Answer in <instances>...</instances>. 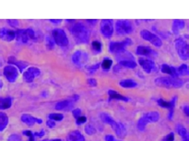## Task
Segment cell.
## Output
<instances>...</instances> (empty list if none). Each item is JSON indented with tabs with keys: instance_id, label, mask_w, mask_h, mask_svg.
Wrapping results in <instances>:
<instances>
[{
	"instance_id": "6da1fadb",
	"label": "cell",
	"mask_w": 189,
	"mask_h": 141,
	"mask_svg": "<svg viewBox=\"0 0 189 141\" xmlns=\"http://www.w3.org/2000/svg\"><path fill=\"white\" fill-rule=\"evenodd\" d=\"M70 31L78 44H87L90 40V32L82 23H75L70 28Z\"/></svg>"
},
{
	"instance_id": "7a4b0ae2",
	"label": "cell",
	"mask_w": 189,
	"mask_h": 141,
	"mask_svg": "<svg viewBox=\"0 0 189 141\" xmlns=\"http://www.w3.org/2000/svg\"><path fill=\"white\" fill-rule=\"evenodd\" d=\"M99 118H100V119H101L104 123L111 125L112 128H113V130H114V131L116 132V134L117 135V136H120V137L125 136V135H126V128H125V126H124L122 123L116 122L111 116L108 115L107 113H101V114L99 115Z\"/></svg>"
},
{
	"instance_id": "3957f363",
	"label": "cell",
	"mask_w": 189,
	"mask_h": 141,
	"mask_svg": "<svg viewBox=\"0 0 189 141\" xmlns=\"http://www.w3.org/2000/svg\"><path fill=\"white\" fill-rule=\"evenodd\" d=\"M155 84L160 87L165 88H180L183 85V80L179 78H172V77H160L157 78L154 81Z\"/></svg>"
},
{
	"instance_id": "277c9868",
	"label": "cell",
	"mask_w": 189,
	"mask_h": 141,
	"mask_svg": "<svg viewBox=\"0 0 189 141\" xmlns=\"http://www.w3.org/2000/svg\"><path fill=\"white\" fill-rule=\"evenodd\" d=\"M160 119V115L158 112H149L147 114H145L143 117H141L137 122V128L139 131L143 132L146 129V126L149 123H154L157 122Z\"/></svg>"
},
{
	"instance_id": "5b68a950",
	"label": "cell",
	"mask_w": 189,
	"mask_h": 141,
	"mask_svg": "<svg viewBox=\"0 0 189 141\" xmlns=\"http://www.w3.org/2000/svg\"><path fill=\"white\" fill-rule=\"evenodd\" d=\"M15 36L18 42L22 44H27L29 40H35L36 35L32 28H22V29H17L15 31Z\"/></svg>"
},
{
	"instance_id": "8992f818",
	"label": "cell",
	"mask_w": 189,
	"mask_h": 141,
	"mask_svg": "<svg viewBox=\"0 0 189 141\" xmlns=\"http://www.w3.org/2000/svg\"><path fill=\"white\" fill-rule=\"evenodd\" d=\"M52 38L54 40V43L64 48V46H67L69 44V40L67 38V35L65 33V31L61 28H55L52 31Z\"/></svg>"
},
{
	"instance_id": "52a82bcc",
	"label": "cell",
	"mask_w": 189,
	"mask_h": 141,
	"mask_svg": "<svg viewBox=\"0 0 189 141\" xmlns=\"http://www.w3.org/2000/svg\"><path fill=\"white\" fill-rule=\"evenodd\" d=\"M175 49L182 60L186 61L189 59V45L184 40L181 38L177 39L175 41Z\"/></svg>"
},
{
	"instance_id": "ba28073f",
	"label": "cell",
	"mask_w": 189,
	"mask_h": 141,
	"mask_svg": "<svg viewBox=\"0 0 189 141\" xmlns=\"http://www.w3.org/2000/svg\"><path fill=\"white\" fill-rule=\"evenodd\" d=\"M116 30L120 35L129 34L133 31V26L129 20H118L116 23Z\"/></svg>"
},
{
	"instance_id": "9c48e42d",
	"label": "cell",
	"mask_w": 189,
	"mask_h": 141,
	"mask_svg": "<svg viewBox=\"0 0 189 141\" xmlns=\"http://www.w3.org/2000/svg\"><path fill=\"white\" fill-rule=\"evenodd\" d=\"M140 34H141V37L143 38L144 40L151 43L153 45L157 46V48H160V46L162 45V40L156 34L150 32V31H149L147 29H143L140 32Z\"/></svg>"
},
{
	"instance_id": "30bf717a",
	"label": "cell",
	"mask_w": 189,
	"mask_h": 141,
	"mask_svg": "<svg viewBox=\"0 0 189 141\" xmlns=\"http://www.w3.org/2000/svg\"><path fill=\"white\" fill-rule=\"evenodd\" d=\"M3 74L5 76L6 79L10 82V83H14L16 81V79L18 78V75H19V71L17 69L16 66H7L4 67V71H3Z\"/></svg>"
},
{
	"instance_id": "8fae6325",
	"label": "cell",
	"mask_w": 189,
	"mask_h": 141,
	"mask_svg": "<svg viewBox=\"0 0 189 141\" xmlns=\"http://www.w3.org/2000/svg\"><path fill=\"white\" fill-rule=\"evenodd\" d=\"M72 62H74L75 65L78 66H82L83 65H85L86 62H88L89 56L85 51L82 50H77L73 55H72Z\"/></svg>"
},
{
	"instance_id": "7c38bea8",
	"label": "cell",
	"mask_w": 189,
	"mask_h": 141,
	"mask_svg": "<svg viewBox=\"0 0 189 141\" xmlns=\"http://www.w3.org/2000/svg\"><path fill=\"white\" fill-rule=\"evenodd\" d=\"M100 31H101V33L103 34L104 37H106V38L112 37V35L114 33L113 21L112 20H108V19L102 20L101 24H100Z\"/></svg>"
},
{
	"instance_id": "4fadbf2b",
	"label": "cell",
	"mask_w": 189,
	"mask_h": 141,
	"mask_svg": "<svg viewBox=\"0 0 189 141\" xmlns=\"http://www.w3.org/2000/svg\"><path fill=\"white\" fill-rule=\"evenodd\" d=\"M41 74V70L35 66H30L28 67L23 75V79L26 83H32L34 79H36L37 77H39Z\"/></svg>"
},
{
	"instance_id": "5bb4252c",
	"label": "cell",
	"mask_w": 189,
	"mask_h": 141,
	"mask_svg": "<svg viewBox=\"0 0 189 141\" xmlns=\"http://www.w3.org/2000/svg\"><path fill=\"white\" fill-rule=\"evenodd\" d=\"M131 44H132V41L130 39H126L122 42H112L109 44V50L112 53H116V52L118 53L124 50L126 46Z\"/></svg>"
},
{
	"instance_id": "9a60e30c",
	"label": "cell",
	"mask_w": 189,
	"mask_h": 141,
	"mask_svg": "<svg viewBox=\"0 0 189 141\" xmlns=\"http://www.w3.org/2000/svg\"><path fill=\"white\" fill-rule=\"evenodd\" d=\"M138 62H139V65L142 66V68H143V70L146 73H151L152 71H156L157 70L155 62L151 59L139 58L138 59Z\"/></svg>"
},
{
	"instance_id": "2e32d148",
	"label": "cell",
	"mask_w": 189,
	"mask_h": 141,
	"mask_svg": "<svg viewBox=\"0 0 189 141\" xmlns=\"http://www.w3.org/2000/svg\"><path fill=\"white\" fill-rule=\"evenodd\" d=\"M15 38H16V36H15V31L9 29L7 28H0V39L1 40L6 42H11Z\"/></svg>"
},
{
	"instance_id": "e0dca14e",
	"label": "cell",
	"mask_w": 189,
	"mask_h": 141,
	"mask_svg": "<svg viewBox=\"0 0 189 141\" xmlns=\"http://www.w3.org/2000/svg\"><path fill=\"white\" fill-rule=\"evenodd\" d=\"M175 101H176V97L173 98L171 101H166L163 99H159L158 100H157L159 106H161L163 108L169 109V115H168V118L169 119H171L172 116H173V110H174V107H175Z\"/></svg>"
},
{
	"instance_id": "ac0fdd59",
	"label": "cell",
	"mask_w": 189,
	"mask_h": 141,
	"mask_svg": "<svg viewBox=\"0 0 189 141\" xmlns=\"http://www.w3.org/2000/svg\"><path fill=\"white\" fill-rule=\"evenodd\" d=\"M74 106V100H61L56 103L55 109L58 111L61 110H70Z\"/></svg>"
},
{
	"instance_id": "d6986e66",
	"label": "cell",
	"mask_w": 189,
	"mask_h": 141,
	"mask_svg": "<svg viewBox=\"0 0 189 141\" xmlns=\"http://www.w3.org/2000/svg\"><path fill=\"white\" fill-rule=\"evenodd\" d=\"M136 53L138 55H143V56H148V57H150V56L154 57L157 55V53L153 49H151L149 46H143V45L138 46L136 49Z\"/></svg>"
},
{
	"instance_id": "ffe728a7",
	"label": "cell",
	"mask_w": 189,
	"mask_h": 141,
	"mask_svg": "<svg viewBox=\"0 0 189 141\" xmlns=\"http://www.w3.org/2000/svg\"><path fill=\"white\" fill-rule=\"evenodd\" d=\"M21 120H22L25 124L30 125V126H31V125L35 124V123H38V124H42V123H43V119L34 118V117L29 116V115H26V114L21 117Z\"/></svg>"
},
{
	"instance_id": "44dd1931",
	"label": "cell",
	"mask_w": 189,
	"mask_h": 141,
	"mask_svg": "<svg viewBox=\"0 0 189 141\" xmlns=\"http://www.w3.org/2000/svg\"><path fill=\"white\" fill-rule=\"evenodd\" d=\"M161 71L165 74L170 75V77H172V78H178L177 68L174 66H168L166 64H164L161 66Z\"/></svg>"
},
{
	"instance_id": "7402d4cb",
	"label": "cell",
	"mask_w": 189,
	"mask_h": 141,
	"mask_svg": "<svg viewBox=\"0 0 189 141\" xmlns=\"http://www.w3.org/2000/svg\"><path fill=\"white\" fill-rule=\"evenodd\" d=\"M8 62H9V64H10L11 66H16V67H18L19 68V71L20 72H23V70L27 67V62H22V61H19V60H17V59H15L14 57H10L9 58V60H8Z\"/></svg>"
},
{
	"instance_id": "603a6c76",
	"label": "cell",
	"mask_w": 189,
	"mask_h": 141,
	"mask_svg": "<svg viewBox=\"0 0 189 141\" xmlns=\"http://www.w3.org/2000/svg\"><path fill=\"white\" fill-rule=\"evenodd\" d=\"M66 141H85V138L81 132L73 131L67 135Z\"/></svg>"
},
{
	"instance_id": "cb8c5ba5",
	"label": "cell",
	"mask_w": 189,
	"mask_h": 141,
	"mask_svg": "<svg viewBox=\"0 0 189 141\" xmlns=\"http://www.w3.org/2000/svg\"><path fill=\"white\" fill-rule=\"evenodd\" d=\"M176 132L181 136L183 141H189V133L187 132V130L183 126V125H181V124L177 125V126H176Z\"/></svg>"
},
{
	"instance_id": "d4e9b609",
	"label": "cell",
	"mask_w": 189,
	"mask_h": 141,
	"mask_svg": "<svg viewBox=\"0 0 189 141\" xmlns=\"http://www.w3.org/2000/svg\"><path fill=\"white\" fill-rule=\"evenodd\" d=\"M116 59L121 62V61H134V57L132 53H130L129 51L126 50H122L120 52H118V54L116 55Z\"/></svg>"
},
{
	"instance_id": "484cf974",
	"label": "cell",
	"mask_w": 189,
	"mask_h": 141,
	"mask_svg": "<svg viewBox=\"0 0 189 141\" xmlns=\"http://www.w3.org/2000/svg\"><path fill=\"white\" fill-rule=\"evenodd\" d=\"M108 95L110 97L111 100H122V101H129V99L127 97H124L120 94H118L116 91L113 90V89H110L108 91Z\"/></svg>"
},
{
	"instance_id": "4316f807",
	"label": "cell",
	"mask_w": 189,
	"mask_h": 141,
	"mask_svg": "<svg viewBox=\"0 0 189 141\" xmlns=\"http://www.w3.org/2000/svg\"><path fill=\"white\" fill-rule=\"evenodd\" d=\"M119 85L122 88H134L137 86V82L132 79H125L119 82Z\"/></svg>"
},
{
	"instance_id": "83f0119b",
	"label": "cell",
	"mask_w": 189,
	"mask_h": 141,
	"mask_svg": "<svg viewBox=\"0 0 189 141\" xmlns=\"http://www.w3.org/2000/svg\"><path fill=\"white\" fill-rule=\"evenodd\" d=\"M12 99L10 97L7 98H0V109L5 110V109H9L11 106Z\"/></svg>"
},
{
	"instance_id": "f1b7e54d",
	"label": "cell",
	"mask_w": 189,
	"mask_h": 141,
	"mask_svg": "<svg viewBox=\"0 0 189 141\" xmlns=\"http://www.w3.org/2000/svg\"><path fill=\"white\" fill-rule=\"evenodd\" d=\"M9 122V118L5 113L0 112V132L4 131Z\"/></svg>"
},
{
	"instance_id": "f546056e",
	"label": "cell",
	"mask_w": 189,
	"mask_h": 141,
	"mask_svg": "<svg viewBox=\"0 0 189 141\" xmlns=\"http://www.w3.org/2000/svg\"><path fill=\"white\" fill-rule=\"evenodd\" d=\"M184 26H185L184 21H183V20H174V21H173V27H172L173 32L177 33L179 30H181V29H183L184 28Z\"/></svg>"
},
{
	"instance_id": "4dcf8cb0",
	"label": "cell",
	"mask_w": 189,
	"mask_h": 141,
	"mask_svg": "<svg viewBox=\"0 0 189 141\" xmlns=\"http://www.w3.org/2000/svg\"><path fill=\"white\" fill-rule=\"evenodd\" d=\"M178 76H189V66L185 64L181 65L177 68Z\"/></svg>"
},
{
	"instance_id": "1f68e13d",
	"label": "cell",
	"mask_w": 189,
	"mask_h": 141,
	"mask_svg": "<svg viewBox=\"0 0 189 141\" xmlns=\"http://www.w3.org/2000/svg\"><path fill=\"white\" fill-rule=\"evenodd\" d=\"M119 66L130 68V69H133L136 67L137 65L134 61H121V62H119Z\"/></svg>"
},
{
	"instance_id": "d6a6232c",
	"label": "cell",
	"mask_w": 189,
	"mask_h": 141,
	"mask_svg": "<svg viewBox=\"0 0 189 141\" xmlns=\"http://www.w3.org/2000/svg\"><path fill=\"white\" fill-rule=\"evenodd\" d=\"M112 65H113V60L110 59V58H105V59L103 60V62H102V64H101L102 67H103L105 70H108V69L111 68Z\"/></svg>"
},
{
	"instance_id": "836d02e7",
	"label": "cell",
	"mask_w": 189,
	"mask_h": 141,
	"mask_svg": "<svg viewBox=\"0 0 189 141\" xmlns=\"http://www.w3.org/2000/svg\"><path fill=\"white\" fill-rule=\"evenodd\" d=\"M48 118L50 120H53V121H61V120H62V118H64V115L54 113V114H50L48 116Z\"/></svg>"
},
{
	"instance_id": "e575fe53",
	"label": "cell",
	"mask_w": 189,
	"mask_h": 141,
	"mask_svg": "<svg viewBox=\"0 0 189 141\" xmlns=\"http://www.w3.org/2000/svg\"><path fill=\"white\" fill-rule=\"evenodd\" d=\"M92 48L94 51H97V52H100L101 49H102V45L100 42L99 41H94L92 43Z\"/></svg>"
},
{
	"instance_id": "d590c367",
	"label": "cell",
	"mask_w": 189,
	"mask_h": 141,
	"mask_svg": "<svg viewBox=\"0 0 189 141\" xmlns=\"http://www.w3.org/2000/svg\"><path fill=\"white\" fill-rule=\"evenodd\" d=\"M84 131L88 135H93L94 134H96V129H94V127L92 126L91 124L87 125V126L84 128Z\"/></svg>"
},
{
	"instance_id": "8d00e7d4",
	"label": "cell",
	"mask_w": 189,
	"mask_h": 141,
	"mask_svg": "<svg viewBox=\"0 0 189 141\" xmlns=\"http://www.w3.org/2000/svg\"><path fill=\"white\" fill-rule=\"evenodd\" d=\"M52 39L48 36L46 37V45H47V48H48L49 49H52L54 48V43L52 42Z\"/></svg>"
},
{
	"instance_id": "74e56055",
	"label": "cell",
	"mask_w": 189,
	"mask_h": 141,
	"mask_svg": "<svg viewBox=\"0 0 189 141\" xmlns=\"http://www.w3.org/2000/svg\"><path fill=\"white\" fill-rule=\"evenodd\" d=\"M72 113H73V116H74V118H75L76 119H78V118L81 117V114H82V110H81V109H74V110L72 111Z\"/></svg>"
},
{
	"instance_id": "f35d334b",
	"label": "cell",
	"mask_w": 189,
	"mask_h": 141,
	"mask_svg": "<svg viewBox=\"0 0 189 141\" xmlns=\"http://www.w3.org/2000/svg\"><path fill=\"white\" fill-rule=\"evenodd\" d=\"M23 134H24V135H27V136H28V138H29L28 141H35V140H34L33 133H31L30 131H24Z\"/></svg>"
},
{
	"instance_id": "ab89813d",
	"label": "cell",
	"mask_w": 189,
	"mask_h": 141,
	"mask_svg": "<svg viewBox=\"0 0 189 141\" xmlns=\"http://www.w3.org/2000/svg\"><path fill=\"white\" fill-rule=\"evenodd\" d=\"M8 140H9V141H22L21 137H20L19 135H10V136L8 138Z\"/></svg>"
},
{
	"instance_id": "60d3db41",
	"label": "cell",
	"mask_w": 189,
	"mask_h": 141,
	"mask_svg": "<svg viewBox=\"0 0 189 141\" xmlns=\"http://www.w3.org/2000/svg\"><path fill=\"white\" fill-rule=\"evenodd\" d=\"M87 83H88L90 86H96V85L98 84L97 80H96V79H93V78H90V79L87 80Z\"/></svg>"
},
{
	"instance_id": "b9f144b4",
	"label": "cell",
	"mask_w": 189,
	"mask_h": 141,
	"mask_svg": "<svg viewBox=\"0 0 189 141\" xmlns=\"http://www.w3.org/2000/svg\"><path fill=\"white\" fill-rule=\"evenodd\" d=\"M173 140H174V134H173V133L168 134V135L163 139V141H173Z\"/></svg>"
},
{
	"instance_id": "7bdbcfd3",
	"label": "cell",
	"mask_w": 189,
	"mask_h": 141,
	"mask_svg": "<svg viewBox=\"0 0 189 141\" xmlns=\"http://www.w3.org/2000/svg\"><path fill=\"white\" fill-rule=\"evenodd\" d=\"M86 120H87V118H86L85 117H80V118L77 119V124H78V125H81V124L84 123Z\"/></svg>"
},
{
	"instance_id": "ee69618b",
	"label": "cell",
	"mask_w": 189,
	"mask_h": 141,
	"mask_svg": "<svg viewBox=\"0 0 189 141\" xmlns=\"http://www.w3.org/2000/svg\"><path fill=\"white\" fill-rule=\"evenodd\" d=\"M105 140H106V141H119V140H116V139L115 138V136L112 135H107L105 136Z\"/></svg>"
},
{
	"instance_id": "f6af8a7d",
	"label": "cell",
	"mask_w": 189,
	"mask_h": 141,
	"mask_svg": "<svg viewBox=\"0 0 189 141\" xmlns=\"http://www.w3.org/2000/svg\"><path fill=\"white\" fill-rule=\"evenodd\" d=\"M100 66V64H97L96 66H90V67H88V70L91 72V73H94V71H96L98 68H99V66Z\"/></svg>"
},
{
	"instance_id": "bcb514c9",
	"label": "cell",
	"mask_w": 189,
	"mask_h": 141,
	"mask_svg": "<svg viewBox=\"0 0 189 141\" xmlns=\"http://www.w3.org/2000/svg\"><path fill=\"white\" fill-rule=\"evenodd\" d=\"M7 22L12 27H17L19 25V22L17 20H7Z\"/></svg>"
},
{
	"instance_id": "7dc6e473",
	"label": "cell",
	"mask_w": 189,
	"mask_h": 141,
	"mask_svg": "<svg viewBox=\"0 0 189 141\" xmlns=\"http://www.w3.org/2000/svg\"><path fill=\"white\" fill-rule=\"evenodd\" d=\"M46 125L47 126H48L49 128H54L55 127V121H53V120H47V122H46Z\"/></svg>"
},
{
	"instance_id": "c3c4849f",
	"label": "cell",
	"mask_w": 189,
	"mask_h": 141,
	"mask_svg": "<svg viewBox=\"0 0 189 141\" xmlns=\"http://www.w3.org/2000/svg\"><path fill=\"white\" fill-rule=\"evenodd\" d=\"M183 113L189 117V106L188 105H184L183 108Z\"/></svg>"
},
{
	"instance_id": "681fc988",
	"label": "cell",
	"mask_w": 189,
	"mask_h": 141,
	"mask_svg": "<svg viewBox=\"0 0 189 141\" xmlns=\"http://www.w3.org/2000/svg\"><path fill=\"white\" fill-rule=\"evenodd\" d=\"M33 135H34V137H35V136H37V137H42V136L44 135V131H41V132H39V133H34Z\"/></svg>"
},
{
	"instance_id": "f907efd6",
	"label": "cell",
	"mask_w": 189,
	"mask_h": 141,
	"mask_svg": "<svg viewBox=\"0 0 189 141\" xmlns=\"http://www.w3.org/2000/svg\"><path fill=\"white\" fill-rule=\"evenodd\" d=\"M51 23H53V24H61V20H49Z\"/></svg>"
},
{
	"instance_id": "816d5d0a",
	"label": "cell",
	"mask_w": 189,
	"mask_h": 141,
	"mask_svg": "<svg viewBox=\"0 0 189 141\" xmlns=\"http://www.w3.org/2000/svg\"><path fill=\"white\" fill-rule=\"evenodd\" d=\"M43 141H62V140H61V139H57V138H56V139H50V140H49V139H46V140H43Z\"/></svg>"
},
{
	"instance_id": "f5cc1de1",
	"label": "cell",
	"mask_w": 189,
	"mask_h": 141,
	"mask_svg": "<svg viewBox=\"0 0 189 141\" xmlns=\"http://www.w3.org/2000/svg\"><path fill=\"white\" fill-rule=\"evenodd\" d=\"M2 86H3V83H2V81H1V80H0V89L2 88Z\"/></svg>"
},
{
	"instance_id": "db71d44e",
	"label": "cell",
	"mask_w": 189,
	"mask_h": 141,
	"mask_svg": "<svg viewBox=\"0 0 189 141\" xmlns=\"http://www.w3.org/2000/svg\"><path fill=\"white\" fill-rule=\"evenodd\" d=\"M186 87H187V88H188V89H189V84H188V85H187V86H186Z\"/></svg>"
},
{
	"instance_id": "11a10c76",
	"label": "cell",
	"mask_w": 189,
	"mask_h": 141,
	"mask_svg": "<svg viewBox=\"0 0 189 141\" xmlns=\"http://www.w3.org/2000/svg\"><path fill=\"white\" fill-rule=\"evenodd\" d=\"M0 66H1V61H0Z\"/></svg>"
}]
</instances>
